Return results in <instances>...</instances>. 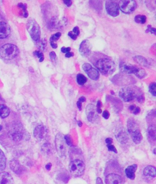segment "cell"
I'll use <instances>...</instances> for the list:
<instances>
[{
	"label": "cell",
	"instance_id": "6da1fadb",
	"mask_svg": "<svg viewBox=\"0 0 156 184\" xmlns=\"http://www.w3.org/2000/svg\"><path fill=\"white\" fill-rule=\"evenodd\" d=\"M119 96L125 102H130L136 99L139 103L144 102L145 98L140 88L135 86H127L120 90Z\"/></svg>",
	"mask_w": 156,
	"mask_h": 184
},
{
	"label": "cell",
	"instance_id": "7a4b0ae2",
	"mask_svg": "<svg viewBox=\"0 0 156 184\" xmlns=\"http://www.w3.org/2000/svg\"><path fill=\"white\" fill-rule=\"evenodd\" d=\"M98 70L105 76H109L114 73L115 70V65L112 60L104 56L98 58L93 63Z\"/></svg>",
	"mask_w": 156,
	"mask_h": 184
},
{
	"label": "cell",
	"instance_id": "3957f363",
	"mask_svg": "<svg viewBox=\"0 0 156 184\" xmlns=\"http://www.w3.org/2000/svg\"><path fill=\"white\" fill-rule=\"evenodd\" d=\"M119 68L122 73L127 74H133L140 79L145 77L147 75L145 70L143 68L124 62L119 63Z\"/></svg>",
	"mask_w": 156,
	"mask_h": 184
},
{
	"label": "cell",
	"instance_id": "277c9868",
	"mask_svg": "<svg viewBox=\"0 0 156 184\" xmlns=\"http://www.w3.org/2000/svg\"><path fill=\"white\" fill-rule=\"evenodd\" d=\"M17 46L12 44H6L0 48V56L3 59L10 60L15 58L19 53Z\"/></svg>",
	"mask_w": 156,
	"mask_h": 184
},
{
	"label": "cell",
	"instance_id": "5b68a950",
	"mask_svg": "<svg viewBox=\"0 0 156 184\" xmlns=\"http://www.w3.org/2000/svg\"><path fill=\"white\" fill-rule=\"evenodd\" d=\"M111 81L115 85L118 86H129L136 83V80L132 76L125 74H118L114 75Z\"/></svg>",
	"mask_w": 156,
	"mask_h": 184
},
{
	"label": "cell",
	"instance_id": "8992f818",
	"mask_svg": "<svg viewBox=\"0 0 156 184\" xmlns=\"http://www.w3.org/2000/svg\"><path fill=\"white\" fill-rule=\"evenodd\" d=\"M27 29L33 40L38 42L41 36L40 28L38 23L33 18H30L27 23Z\"/></svg>",
	"mask_w": 156,
	"mask_h": 184
},
{
	"label": "cell",
	"instance_id": "52a82bcc",
	"mask_svg": "<svg viewBox=\"0 0 156 184\" xmlns=\"http://www.w3.org/2000/svg\"><path fill=\"white\" fill-rule=\"evenodd\" d=\"M55 146L57 153L60 157H65L67 153V145L64 139V136L62 134H56L55 138Z\"/></svg>",
	"mask_w": 156,
	"mask_h": 184
},
{
	"label": "cell",
	"instance_id": "ba28073f",
	"mask_svg": "<svg viewBox=\"0 0 156 184\" xmlns=\"http://www.w3.org/2000/svg\"><path fill=\"white\" fill-rule=\"evenodd\" d=\"M69 168L71 174L74 177H79L84 173L85 169L84 163L80 160H75L71 162Z\"/></svg>",
	"mask_w": 156,
	"mask_h": 184
},
{
	"label": "cell",
	"instance_id": "9c48e42d",
	"mask_svg": "<svg viewBox=\"0 0 156 184\" xmlns=\"http://www.w3.org/2000/svg\"><path fill=\"white\" fill-rule=\"evenodd\" d=\"M119 7L123 13L126 14L132 13L137 6V3L133 0H124L119 2Z\"/></svg>",
	"mask_w": 156,
	"mask_h": 184
},
{
	"label": "cell",
	"instance_id": "30bf717a",
	"mask_svg": "<svg viewBox=\"0 0 156 184\" xmlns=\"http://www.w3.org/2000/svg\"><path fill=\"white\" fill-rule=\"evenodd\" d=\"M96 108L94 105L90 104L86 108V115L89 121L96 123L99 120V117Z\"/></svg>",
	"mask_w": 156,
	"mask_h": 184
},
{
	"label": "cell",
	"instance_id": "8fae6325",
	"mask_svg": "<svg viewBox=\"0 0 156 184\" xmlns=\"http://www.w3.org/2000/svg\"><path fill=\"white\" fill-rule=\"evenodd\" d=\"M107 13L112 17H117L119 14L118 4L114 1H107L105 3Z\"/></svg>",
	"mask_w": 156,
	"mask_h": 184
},
{
	"label": "cell",
	"instance_id": "7c38bea8",
	"mask_svg": "<svg viewBox=\"0 0 156 184\" xmlns=\"http://www.w3.org/2000/svg\"><path fill=\"white\" fill-rule=\"evenodd\" d=\"M82 69L89 77L93 81H97L99 79V72L95 68H93L90 64L85 63L82 65Z\"/></svg>",
	"mask_w": 156,
	"mask_h": 184
},
{
	"label": "cell",
	"instance_id": "4fadbf2b",
	"mask_svg": "<svg viewBox=\"0 0 156 184\" xmlns=\"http://www.w3.org/2000/svg\"><path fill=\"white\" fill-rule=\"evenodd\" d=\"M115 136L117 140L122 144L126 143L129 139L126 131L123 127H119L115 130Z\"/></svg>",
	"mask_w": 156,
	"mask_h": 184
},
{
	"label": "cell",
	"instance_id": "5bb4252c",
	"mask_svg": "<svg viewBox=\"0 0 156 184\" xmlns=\"http://www.w3.org/2000/svg\"><path fill=\"white\" fill-rule=\"evenodd\" d=\"M81 55L84 57H88L91 52V44L88 40H84L81 43L79 49Z\"/></svg>",
	"mask_w": 156,
	"mask_h": 184
},
{
	"label": "cell",
	"instance_id": "9a60e30c",
	"mask_svg": "<svg viewBox=\"0 0 156 184\" xmlns=\"http://www.w3.org/2000/svg\"><path fill=\"white\" fill-rule=\"evenodd\" d=\"M106 184H123V180L119 175L110 173L106 177Z\"/></svg>",
	"mask_w": 156,
	"mask_h": 184
},
{
	"label": "cell",
	"instance_id": "2e32d148",
	"mask_svg": "<svg viewBox=\"0 0 156 184\" xmlns=\"http://www.w3.org/2000/svg\"><path fill=\"white\" fill-rule=\"evenodd\" d=\"M11 33L10 27L4 22H0V39L7 38Z\"/></svg>",
	"mask_w": 156,
	"mask_h": 184
},
{
	"label": "cell",
	"instance_id": "e0dca14e",
	"mask_svg": "<svg viewBox=\"0 0 156 184\" xmlns=\"http://www.w3.org/2000/svg\"><path fill=\"white\" fill-rule=\"evenodd\" d=\"M46 134V129L44 126L42 125H38L34 131V136L38 140L43 139Z\"/></svg>",
	"mask_w": 156,
	"mask_h": 184
},
{
	"label": "cell",
	"instance_id": "ac0fdd59",
	"mask_svg": "<svg viewBox=\"0 0 156 184\" xmlns=\"http://www.w3.org/2000/svg\"><path fill=\"white\" fill-rule=\"evenodd\" d=\"M133 60L141 66L150 68L151 67V62L148 61L147 58L142 56H136L133 57Z\"/></svg>",
	"mask_w": 156,
	"mask_h": 184
},
{
	"label": "cell",
	"instance_id": "d6986e66",
	"mask_svg": "<svg viewBox=\"0 0 156 184\" xmlns=\"http://www.w3.org/2000/svg\"><path fill=\"white\" fill-rule=\"evenodd\" d=\"M0 184H13V180L8 173H0Z\"/></svg>",
	"mask_w": 156,
	"mask_h": 184
},
{
	"label": "cell",
	"instance_id": "ffe728a7",
	"mask_svg": "<svg viewBox=\"0 0 156 184\" xmlns=\"http://www.w3.org/2000/svg\"><path fill=\"white\" fill-rule=\"evenodd\" d=\"M137 168V165L136 164H133L131 166H128L125 171L127 177L131 180H134L136 177L135 172Z\"/></svg>",
	"mask_w": 156,
	"mask_h": 184
},
{
	"label": "cell",
	"instance_id": "44dd1931",
	"mask_svg": "<svg viewBox=\"0 0 156 184\" xmlns=\"http://www.w3.org/2000/svg\"><path fill=\"white\" fill-rule=\"evenodd\" d=\"M10 166L12 171L17 174H20L22 172L21 165L16 160H13L10 162Z\"/></svg>",
	"mask_w": 156,
	"mask_h": 184
},
{
	"label": "cell",
	"instance_id": "7402d4cb",
	"mask_svg": "<svg viewBox=\"0 0 156 184\" xmlns=\"http://www.w3.org/2000/svg\"><path fill=\"white\" fill-rule=\"evenodd\" d=\"M143 174L145 176L154 178L156 175V168L152 165L148 166L144 169Z\"/></svg>",
	"mask_w": 156,
	"mask_h": 184
},
{
	"label": "cell",
	"instance_id": "603a6c76",
	"mask_svg": "<svg viewBox=\"0 0 156 184\" xmlns=\"http://www.w3.org/2000/svg\"><path fill=\"white\" fill-rule=\"evenodd\" d=\"M130 135L131 136L133 142L136 144H140L143 140V135L141 134L140 129L137 130Z\"/></svg>",
	"mask_w": 156,
	"mask_h": 184
},
{
	"label": "cell",
	"instance_id": "cb8c5ba5",
	"mask_svg": "<svg viewBox=\"0 0 156 184\" xmlns=\"http://www.w3.org/2000/svg\"><path fill=\"white\" fill-rule=\"evenodd\" d=\"M10 136L14 141H20L22 139V134L19 130H13L10 132Z\"/></svg>",
	"mask_w": 156,
	"mask_h": 184
},
{
	"label": "cell",
	"instance_id": "d4e9b609",
	"mask_svg": "<svg viewBox=\"0 0 156 184\" xmlns=\"http://www.w3.org/2000/svg\"><path fill=\"white\" fill-rule=\"evenodd\" d=\"M10 110L8 107L3 104H0V117L4 119L8 116Z\"/></svg>",
	"mask_w": 156,
	"mask_h": 184
},
{
	"label": "cell",
	"instance_id": "484cf974",
	"mask_svg": "<svg viewBox=\"0 0 156 184\" xmlns=\"http://www.w3.org/2000/svg\"><path fill=\"white\" fill-rule=\"evenodd\" d=\"M6 159L5 154L0 149V171H3L6 167Z\"/></svg>",
	"mask_w": 156,
	"mask_h": 184
},
{
	"label": "cell",
	"instance_id": "4316f807",
	"mask_svg": "<svg viewBox=\"0 0 156 184\" xmlns=\"http://www.w3.org/2000/svg\"><path fill=\"white\" fill-rule=\"evenodd\" d=\"M90 4L92 6V8L96 10L98 12H100L102 9V2L99 1H89Z\"/></svg>",
	"mask_w": 156,
	"mask_h": 184
},
{
	"label": "cell",
	"instance_id": "83f0119b",
	"mask_svg": "<svg viewBox=\"0 0 156 184\" xmlns=\"http://www.w3.org/2000/svg\"><path fill=\"white\" fill-rule=\"evenodd\" d=\"M156 128L153 126H151L148 129V137L151 140L155 142L156 141Z\"/></svg>",
	"mask_w": 156,
	"mask_h": 184
},
{
	"label": "cell",
	"instance_id": "f1b7e54d",
	"mask_svg": "<svg viewBox=\"0 0 156 184\" xmlns=\"http://www.w3.org/2000/svg\"><path fill=\"white\" fill-rule=\"evenodd\" d=\"M87 78L84 75L82 74H78L77 76V81L78 85L83 86L87 81Z\"/></svg>",
	"mask_w": 156,
	"mask_h": 184
},
{
	"label": "cell",
	"instance_id": "f546056e",
	"mask_svg": "<svg viewBox=\"0 0 156 184\" xmlns=\"http://www.w3.org/2000/svg\"><path fill=\"white\" fill-rule=\"evenodd\" d=\"M134 20L136 23L144 24L147 21V17L144 15H137L135 16Z\"/></svg>",
	"mask_w": 156,
	"mask_h": 184
},
{
	"label": "cell",
	"instance_id": "4dcf8cb0",
	"mask_svg": "<svg viewBox=\"0 0 156 184\" xmlns=\"http://www.w3.org/2000/svg\"><path fill=\"white\" fill-rule=\"evenodd\" d=\"M156 84L155 82L152 83L149 87V91L152 95L154 96H156Z\"/></svg>",
	"mask_w": 156,
	"mask_h": 184
},
{
	"label": "cell",
	"instance_id": "1f68e13d",
	"mask_svg": "<svg viewBox=\"0 0 156 184\" xmlns=\"http://www.w3.org/2000/svg\"><path fill=\"white\" fill-rule=\"evenodd\" d=\"M47 46V41L46 39L40 40L38 42V47L41 50H44Z\"/></svg>",
	"mask_w": 156,
	"mask_h": 184
},
{
	"label": "cell",
	"instance_id": "d6a6232c",
	"mask_svg": "<svg viewBox=\"0 0 156 184\" xmlns=\"http://www.w3.org/2000/svg\"><path fill=\"white\" fill-rule=\"evenodd\" d=\"M61 35V33L60 32H57L56 34L52 35L50 39V42L51 43H55V42L59 39Z\"/></svg>",
	"mask_w": 156,
	"mask_h": 184
},
{
	"label": "cell",
	"instance_id": "836d02e7",
	"mask_svg": "<svg viewBox=\"0 0 156 184\" xmlns=\"http://www.w3.org/2000/svg\"><path fill=\"white\" fill-rule=\"evenodd\" d=\"M34 54L35 56L39 58V61L40 62L43 61L44 57L42 52H41L40 51H36L34 52Z\"/></svg>",
	"mask_w": 156,
	"mask_h": 184
},
{
	"label": "cell",
	"instance_id": "e575fe53",
	"mask_svg": "<svg viewBox=\"0 0 156 184\" xmlns=\"http://www.w3.org/2000/svg\"><path fill=\"white\" fill-rule=\"evenodd\" d=\"M64 139L65 140V142L67 143V145L69 146H72V139L71 138V136L70 135H65L64 136Z\"/></svg>",
	"mask_w": 156,
	"mask_h": 184
},
{
	"label": "cell",
	"instance_id": "d590c367",
	"mask_svg": "<svg viewBox=\"0 0 156 184\" xmlns=\"http://www.w3.org/2000/svg\"><path fill=\"white\" fill-rule=\"evenodd\" d=\"M156 29L154 28H152L151 25H148V29L145 30V32L146 33H149V32H151L152 34H153L156 35Z\"/></svg>",
	"mask_w": 156,
	"mask_h": 184
},
{
	"label": "cell",
	"instance_id": "8d00e7d4",
	"mask_svg": "<svg viewBox=\"0 0 156 184\" xmlns=\"http://www.w3.org/2000/svg\"><path fill=\"white\" fill-rule=\"evenodd\" d=\"M107 147H108V150L110 151H113L115 153H117V149L115 148V146H114V145H111V144H110V145H107Z\"/></svg>",
	"mask_w": 156,
	"mask_h": 184
},
{
	"label": "cell",
	"instance_id": "74e56055",
	"mask_svg": "<svg viewBox=\"0 0 156 184\" xmlns=\"http://www.w3.org/2000/svg\"><path fill=\"white\" fill-rule=\"evenodd\" d=\"M50 57L51 60L52 62L56 61V55L54 52H51L50 53Z\"/></svg>",
	"mask_w": 156,
	"mask_h": 184
},
{
	"label": "cell",
	"instance_id": "f35d334b",
	"mask_svg": "<svg viewBox=\"0 0 156 184\" xmlns=\"http://www.w3.org/2000/svg\"><path fill=\"white\" fill-rule=\"evenodd\" d=\"M68 36H69L71 39L73 40H77V35H75L72 31H71L68 32Z\"/></svg>",
	"mask_w": 156,
	"mask_h": 184
},
{
	"label": "cell",
	"instance_id": "ab89813d",
	"mask_svg": "<svg viewBox=\"0 0 156 184\" xmlns=\"http://www.w3.org/2000/svg\"><path fill=\"white\" fill-rule=\"evenodd\" d=\"M110 113L107 110H105L103 111V117H104V119L108 120L110 117Z\"/></svg>",
	"mask_w": 156,
	"mask_h": 184
},
{
	"label": "cell",
	"instance_id": "60d3db41",
	"mask_svg": "<svg viewBox=\"0 0 156 184\" xmlns=\"http://www.w3.org/2000/svg\"><path fill=\"white\" fill-rule=\"evenodd\" d=\"M71 48L70 47H62L61 48V52L62 53H67L68 52H70L71 51Z\"/></svg>",
	"mask_w": 156,
	"mask_h": 184
},
{
	"label": "cell",
	"instance_id": "b9f144b4",
	"mask_svg": "<svg viewBox=\"0 0 156 184\" xmlns=\"http://www.w3.org/2000/svg\"><path fill=\"white\" fill-rule=\"evenodd\" d=\"M72 32L77 36H78L80 34V30H79V27L78 26L75 27L73 29Z\"/></svg>",
	"mask_w": 156,
	"mask_h": 184
},
{
	"label": "cell",
	"instance_id": "7bdbcfd3",
	"mask_svg": "<svg viewBox=\"0 0 156 184\" xmlns=\"http://www.w3.org/2000/svg\"><path fill=\"white\" fill-rule=\"evenodd\" d=\"M63 2L68 7H70L72 5V2L71 0H64L63 1Z\"/></svg>",
	"mask_w": 156,
	"mask_h": 184
},
{
	"label": "cell",
	"instance_id": "ee69618b",
	"mask_svg": "<svg viewBox=\"0 0 156 184\" xmlns=\"http://www.w3.org/2000/svg\"><path fill=\"white\" fill-rule=\"evenodd\" d=\"M141 109L139 107H136V108L134 109V111L132 112L133 114H135V115H136V114H138V113H139L140 112Z\"/></svg>",
	"mask_w": 156,
	"mask_h": 184
},
{
	"label": "cell",
	"instance_id": "f6af8a7d",
	"mask_svg": "<svg viewBox=\"0 0 156 184\" xmlns=\"http://www.w3.org/2000/svg\"><path fill=\"white\" fill-rule=\"evenodd\" d=\"M74 53L72 52H68L65 54V57H67V58H70V57L74 56Z\"/></svg>",
	"mask_w": 156,
	"mask_h": 184
},
{
	"label": "cell",
	"instance_id": "bcb514c9",
	"mask_svg": "<svg viewBox=\"0 0 156 184\" xmlns=\"http://www.w3.org/2000/svg\"><path fill=\"white\" fill-rule=\"evenodd\" d=\"M105 142L107 144V145H110L113 142V139L111 138H108L105 140Z\"/></svg>",
	"mask_w": 156,
	"mask_h": 184
},
{
	"label": "cell",
	"instance_id": "7dc6e473",
	"mask_svg": "<svg viewBox=\"0 0 156 184\" xmlns=\"http://www.w3.org/2000/svg\"><path fill=\"white\" fill-rule=\"evenodd\" d=\"M77 108H78L79 111H81L82 107V103L81 102H79V100H78L77 103Z\"/></svg>",
	"mask_w": 156,
	"mask_h": 184
},
{
	"label": "cell",
	"instance_id": "c3c4849f",
	"mask_svg": "<svg viewBox=\"0 0 156 184\" xmlns=\"http://www.w3.org/2000/svg\"><path fill=\"white\" fill-rule=\"evenodd\" d=\"M96 184H103L102 180L101 178L98 177L96 180Z\"/></svg>",
	"mask_w": 156,
	"mask_h": 184
},
{
	"label": "cell",
	"instance_id": "681fc988",
	"mask_svg": "<svg viewBox=\"0 0 156 184\" xmlns=\"http://www.w3.org/2000/svg\"><path fill=\"white\" fill-rule=\"evenodd\" d=\"M102 103L100 102V100H98V102H97V107H96V109H101L100 108L101 107Z\"/></svg>",
	"mask_w": 156,
	"mask_h": 184
},
{
	"label": "cell",
	"instance_id": "f907efd6",
	"mask_svg": "<svg viewBox=\"0 0 156 184\" xmlns=\"http://www.w3.org/2000/svg\"><path fill=\"white\" fill-rule=\"evenodd\" d=\"M51 45L52 47L54 48V49H56V48H57V47H58V45H57V44L56 43H51Z\"/></svg>",
	"mask_w": 156,
	"mask_h": 184
},
{
	"label": "cell",
	"instance_id": "816d5d0a",
	"mask_svg": "<svg viewBox=\"0 0 156 184\" xmlns=\"http://www.w3.org/2000/svg\"><path fill=\"white\" fill-rule=\"evenodd\" d=\"M86 98L84 96H82L78 100H79V102H81L82 103H84V102H85L86 101Z\"/></svg>",
	"mask_w": 156,
	"mask_h": 184
},
{
	"label": "cell",
	"instance_id": "f5cc1de1",
	"mask_svg": "<svg viewBox=\"0 0 156 184\" xmlns=\"http://www.w3.org/2000/svg\"><path fill=\"white\" fill-rule=\"evenodd\" d=\"M136 106H135V105H131V106H130V107H129V110H130V111H131V112H132L134 111L135 108H136Z\"/></svg>",
	"mask_w": 156,
	"mask_h": 184
},
{
	"label": "cell",
	"instance_id": "db71d44e",
	"mask_svg": "<svg viewBox=\"0 0 156 184\" xmlns=\"http://www.w3.org/2000/svg\"><path fill=\"white\" fill-rule=\"evenodd\" d=\"M51 164L50 163H48V164H47L46 166V168L47 170H50L51 168Z\"/></svg>",
	"mask_w": 156,
	"mask_h": 184
},
{
	"label": "cell",
	"instance_id": "11a10c76",
	"mask_svg": "<svg viewBox=\"0 0 156 184\" xmlns=\"http://www.w3.org/2000/svg\"><path fill=\"white\" fill-rule=\"evenodd\" d=\"M77 124H78V125L79 127H81V126H82V123L81 121H78Z\"/></svg>",
	"mask_w": 156,
	"mask_h": 184
},
{
	"label": "cell",
	"instance_id": "9f6ffc18",
	"mask_svg": "<svg viewBox=\"0 0 156 184\" xmlns=\"http://www.w3.org/2000/svg\"><path fill=\"white\" fill-rule=\"evenodd\" d=\"M111 93L112 94V95H113L115 94V93H114V91H111Z\"/></svg>",
	"mask_w": 156,
	"mask_h": 184
},
{
	"label": "cell",
	"instance_id": "6f0895ef",
	"mask_svg": "<svg viewBox=\"0 0 156 184\" xmlns=\"http://www.w3.org/2000/svg\"><path fill=\"white\" fill-rule=\"evenodd\" d=\"M155 150H156V148H155V149H154V151H154V154H156V151H155Z\"/></svg>",
	"mask_w": 156,
	"mask_h": 184
},
{
	"label": "cell",
	"instance_id": "680465c9",
	"mask_svg": "<svg viewBox=\"0 0 156 184\" xmlns=\"http://www.w3.org/2000/svg\"><path fill=\"white\" fill-rule=\"evenodd\" d=\"M1 129H2V127L1 125H0V131L1 130Z\"/></svg>",
	"mask_w": 156,
	"mask_h": 184
}]
</instances>
